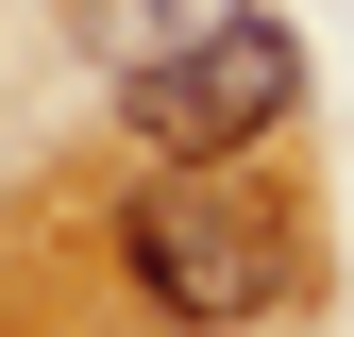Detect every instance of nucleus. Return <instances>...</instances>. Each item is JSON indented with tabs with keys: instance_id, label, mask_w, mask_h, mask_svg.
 <instances>
[{
	"instance_id": "nucleus-3",
	"label": "nucleus",
	"mask_w": 354,
	"mask_h": 337,
	"mask_svg": "<svg viewBox=\"0 0 354 337\" xmlns=\"http://www.w3.org/2000/svg\"><path fill=\"white\" fill-rule=\"evenodd\" d=\"M203 17H236V0H118V34H136V51H169V34H203Z\"/></svg>"
},
{
	"instance_id": "nucleus-1",
	"label": "nucleus",
	"mask_w": 354,
	"mask_h": 337,
	"mask_svg": "<svg viewBox=\"0 0 354 337\" xmlns=\"http://www.w3.org/2000/svg\"><path fill=\"white\" fill-rule=\"evenodd\" d=\"M118 270L169 337H253L321 287V236H304L287 186H253V152H186L118 202Z\"/></svg>"
},
{
	"instance_id": "nucleus-2",
	"label": "nucleus",
	"mask_w": 354,
	"mask_h": 337,
	"mask_svg": "<svg viewBox=\"0 0 354 337\" xmlns=\"http://www.w3.org/2000/svg\"><path fill=\"white\" fill-rule=\"evenodd\" d=\"M287 102H304V34L270 17V0H236V17H203V34H169V51L118 68V135H136L152 168H186V152H270Z\"/></svg>"
}]
</instances>
